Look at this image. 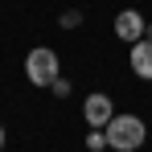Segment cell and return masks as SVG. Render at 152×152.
<instances>
[{
  "instance_id": "6da1fadb",
  "label": "cell",
  "mask_w": 152,
  "mask_h": 152,
  "mask_svg": "<svg viewBox=\"0 0 152 152\" xmlns=\"http://www.w3.org/2000/svg\"><path fill=\"white\" fill-rule=\"evenodd\" d=\"M103 136H107V148L111 152H136V148H144L148 127H144L140 115H115L111 124L103 127Z\"/></svg>"
},
{
  "instance_id": "7a4b0ae2",
  "label": "cell",
  "mask_w": 152,
  "mask_h": 152,
  "mask_svg": "<svg viewBox=\"0 0 152 152\" xmlns=\"http://www.w3.org/2000/svg\"><path fill=\"white\" fill-rule=\"evenodd\" d=\"M25 74L33 86H53L58 78H62V62H58V53L50 45H37V50H29L25 58Z\"/></svg>"
},
{
  "instance_id": "3957f363",
  "label": "cell",
  "mask_w": 152,
  "mask_h": 152,
  "mask_svg": "<svg viewBox=\"0 0 152 152\" xmlns=\"http://www.w3.org/2000/svg\"><path fill=\"white\" fill-rule=\"evenodd\" d=\"M82 119L91 127H107L111 119H115V107H111V95H103V91H95V95H86L82 99Z\"/></svg>"
},
{
  "instance_id": "277c9868",
  "label": "cell",
  "mask_w": 152,
  "mask_h": 152,
  "mask_svg": "<svg viewBox=\"0 0 152 152\" xmlns=\"http://www.w3.org/2000/svg\"><path fill=\"white\" fill-rule=\"evenodd\" d=\"M144 29H148V25H144V17H140L136 8H124V12L115 17V37L127 41V45H136V41L144 37Z\"/></svg>"
},
{
  "instance_id": "5b68a950",
  "label": "cell",
  "mask_w": 152,
  "mask_h": 152,
  "mask_svg": "<svg viewBox=\"0 0 152 152\" xmlns=\"http://www.w3.org/2000/svg\"><path fill=\"white\" fill-rule=\"evenodd\" d=\"M127 62H132V74H136V78H152V41H148V37H140V41L132 45Z\"/></svg>"
},
{
  "instance_id": "8992f818",
  "label": "cell",
  "mask_w": 152,
  "mask_h": 152,
  "mask_svg": "<svg viewBox=\"0 0 152 152\" xmlns=\"http://www.w3.org/2000/svg\"><path fill=\"white\" fill-rule=\"evenodd\" d=\"M86 148H95V152H99V148H107V136H103L99 127H91V136H86Z\"/></svg>"
},
{
  "instance_id": "52a82bcc",
  "label": "cell",
  "mask_w": 152,
  "mask_h": 152,
  "mask_svg": "<svg viewBox=\"0 0 152 152\" xmlns=\"http://www.w3.org/2000/svg\"><path fill=\"white\" fill-rule=\"evenodd\" d=\"M78 21H82V17H78V12H62V29H74Z\"/></svg>"
},
{
  "instance_id": "ba28073f",
  "label": "cell",
  "mask_w": 152,
  "mask_h": 152,
  "mask_svg": "<svg viewBox=\"0 0 152 152\" xmlns=\"http://www.w3.org/2000/svg\"><path fill=\"white\" fill-rule=\"evenodd\" d=\"M53 95H62V99H66V95H70V82H66V78H58V82H53Z\"/></svg>"
},
{
  "instance_id": "9c48e42d",
  "label": "cell",
  "mask_w": 152,
  "mask_h": 152,
  "mask_svg": "<svg viewBox=\"0 0 152 152\" xmlns=\"http://www.w3.org/2000/svg\"><path fill=\"white\" fill-rule=\"evenodd\" d=\"M0 148H4V127H0Z\"/></svg>"
}]
</instances>
